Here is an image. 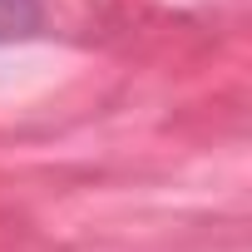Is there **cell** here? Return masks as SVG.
<instances>
[{
    "instance_id": "obj_1",
    "label": "cell",
    "mask_w": 252,
    "mask_h": 252,
    "mask_svg": "<svg viewBox=\"0 0 252 252\" xmlns=\"http://www.w3.org/2000/svg\"><path fill=\"white\" fill-rule=\"evenodd\" d=\"M45 35V0H0V45H25Z\"/></svg>"
}]
</instances>
